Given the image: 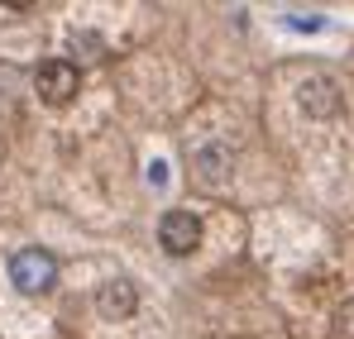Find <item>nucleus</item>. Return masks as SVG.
I'll return each instance as SVG.
<instances>
[{
  "mask_svg": "<svg viewBox=\"0 0 354 339\" xmlns=\"http://www.w3.org/2000/svg\"><path fill=\"white\" fill-rule=\"evenodd\" d=\"M96 306H101V316H111V320H124V316H134V306H139V291L124 282V278H115V282L101 287Z\"/></svg>",
  "mask_w": 354,
  "mask_h": 339,
  "instance_id": "nucleus-5",
  "label": "nucleus"
},
{
  "mask_svg": "<svg viewBox=\"0 0 354 339\" xmlns=\"http://www.w3.org/2000/svg\"><path fill=\"white\" fill-rule=\"evenodd\" d=\"M283 24H288V29H301V34H311V29H321L326 19H321V14H288Z\"/></svg>",
  "mask_w": 354,
  "mask_h": 339,
  "instance_id": "nucleus-6",
  "label": "nucleus"
},
{
  "mask_svg": "<svg viewBox=\"0 0 354 339\" xmlns=\"http://www.w3.org/2000/svg\"><path fill=\"white\" fill-rule=\"evenodd\" d=\"M149 182H153V186H163V182H168V168H163V163H153V168H149Z\"/></svg>",
  "mask_w": 354,
  "mask_h": 339,
  "instance_id": "nucleus-7",
  "label": "nucleus"
},
{
  "mask_svg": "<svg viewBox=\"0 0 354 339\" xmlns=\"http://www.w3.org/2000/svg\"><path fill=\"white\" fill-rule=\"evenodd\" d=\"M158 244H163L173 258H187V253L201 244V220H196L192 211H168V215L158 220Z\"/></svg>",
  "mask_w": 354,
  "mask_h": 339,
  "instance_id": "nucleus-3",
  "label": "nucleus"
},
{
  "mask_svg": "<svg viewBox=\"0 0 354 339\" xmlns=\"http://www.w3.org/2000/svg\"><path fill=\"white\" fill-rule=\"evenodd\" d=\"M301 110L306 115H335L340 110V86L330 77H311L301 86Z\"/></svg>",
  "mask_w": 354,
  "mask_h": 339,
  "instance_id": "nucleus-4",
  "label": "nucleus"
},
{
  "mask_svg": "<svg viewBox=\"0 0 354 339\" xmlns=\"http://www.w3.org/2000/svg\"><path fill=\"white\" fill-rule=\"evenodd\" d=\"M34 86H39V96H44L48 106H67V101L77 96V86H82V72H77V62H67V57H48V62L34 72Z\"/></svg>",
  "mask_w": 354,
  "mask_h": 339,
  "instance_id": "nucleus-2",
  "label": "nucleus"
},
{
  "mask_svg": "<svg viewBox=\"0 0 354 339\" xmlns=\"http://www.w3.org/2000/svg\"><path fill=\"white\" fill-rule=\"evenodd\" d=\"M10 282L19 287L24 296L48 291V287L58 282V263H53V253H48V249H19V253L10 258Z\"/></svg>",
  "mask_w": 354,
  "mask_h": 339,
  "instance_id": "nucleus-1",
  "label": "nucleus"
}]
</instances>
